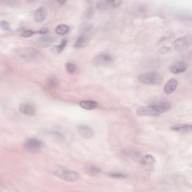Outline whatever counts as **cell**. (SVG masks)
Masks as SVG:
<instances>
[{"instance_id": "1", "label": "cell", "mask_w": 192, "mask_h": 192, "mask_svg": "<svg viewBox=\"0 0 192 192\" xmlns=\"http://www.w3.org/2000/svg\"><path fill=\"white\" fill-rule=\"evenodd\" d=\"M171 108V104L168 102H162L141 107L136 110V113L139 116H157L168 111Z\"/></svg>"}, {"instance_id": "2", "label": "cell", "mask_w": 192, "mask_h": 192, "mask_svg": "<svg viewBox=\"0 0 192 192\" xmlns=\"http://www.w3.org/2000/svg\"><path fill=\"white\" fill-rule=\"evenodd\" d=\"M52 172L59 178L69 182L76 181L80 178L78 172L61 166H54L52 168Z\"/></svg>"}, {"instance_id": "3", "label": "cell", "mask_w": 192, "mask_h": 192, "mask_svg": "<svg viewBox=\"0 0 192 192\" xmlns=\"http://www.w3.org/2000/svg\"><path fill=\"white\" fill-rule=\"evenodd\" d=\"M139 81L145 85H158L162 82L163 77L157 72H147L139 76Z\"/></svg>"}, {"instance_id": "4", "label": "cell", "mask_w": 192, "mask_h": 192, "mask_svg": "<svg viewBox=\"0 0 192 192\" xmlns=\"http://www.w3.org/2000/svg\"><path fill=\"white\" fill-rule=\"evenodd\" d=\"M18 55L25 60H34L39 57V52L33 48H24L18 51Z\"/></svg>"}, {"instance_id": "5", "label": "cell", "mask_w": 192, "mask_h": 192, "mask_svg": "<svg viewBox=\"0 0 192 192\" xmlns=\"http://www.w3.org/2000/svg\"><path fill=\"white\" fill-rule=\"evenodd\" d=\"M113 62V57L108 54H99L93 59L94 64L97 66H107Z\"/></svg>"}, {"instance_id": "6", "label": "cell", "mask_w": 192, "mask_h": 192, "mask_svg": "<svg viewBox=\"0 0 192 192\" xmlns=\"http://www.w3.org/2000/svg\"><path fill=\"white\" fill-rule=\"evenodd\" d=\"M191 37L184 36L176 39L172 43V48L175 50H181L187 48L191 43Z\"/></svg>"}, {"instance_id": "7", "label": "cell", "mask_w": 192, "mask_h": 192, "mask_svg": "<svg viewBox=\"0 0 192 192\" xmlns=\"http://www.w3.org/2000/svg\"><path fill=\"white\" fill-rule=\"evenodd\" d=\"M42 142L36 138H30L25 141L24 147L28 151L34 152L39 150L42 147Z\"/></svg>"}, {"instance_id": "8", "label": "cell", "mask_w": 192, "mask_h": 192, "mask_svg": "<svg viewBox=\"0 0 192 192\" xmlns=\"http://www.w3.org/2000/svg\"><path fill=\"white\" fill-rule=\"evenodd\" d=\"M188 68L186 63L184 62H177L172 64L170 66V71L173 74L176 75L184 72Z\"/></svg>"}, {"instance_id": "9", "label": "cell", "mask_w": 192, "mask_h": 192, "mask_svg": "<svg viewBox=\"0 0 192 192\" xmlns=\"http://www.w3.org/2000/svg\"><path fill=\"white\" fill-rule=\"evenodd\" d=\"M47 17V11L43 6H40L36 9L34 12L33 19L37 23H41L45 21Z\"/></svg>"}, {"instance_id": "10", "label": "cell", "mask_w": 192, "mask_h": 192, "mask_svg": "<svg viewBox=\"0 0 192 192\" xmlns=\"http://www.w3.org/2000/svg\"><path fill=\"white\" fill-rule=\"evenodd\" d=\"M77 130L80 135L85 139H91L94 136V132L93 130L90 127L85 125H81L78 126Z\"/></svg>"}, {"instance_id": "11", "label": "cell", "mask_w": 192, "mask_h": 192, "mask_svg": "<svg viewBox=\"0 0 192 192\" xmlns=\"http://www.w3.org/2000/svg\"><path fill=\"white\" fill-rule=\"evenodd\" d=\"M89 42L90 38L89 35L86 33H83L75 41L73 47L75 48H82L86 46L89 43Z\"/></svg>"}, {"instance_id": "12", "label": "cell", "mask_w": 192, "mask_h": 192, "mask_svg": "<svg viewBox=\"0 0 192 192\" xmlns=\"http://www.w3.org/2000/svg\"><path fill=\"white\" fill-rule=\"evenodd\" d=\"M19 111L23 114L27 116H33L36 114V107L30 103H24L19 107Z\"/></svg>"}, {"instance_id": "13", "label": "cell", "mask_w": 192, "mask_h": 192, "mask_svg": "<svg viewBox=\"0 0 192 192\" xmlns=\"http://www.w3.org/2000/svg\"><path fill=\"white\" fill-rule=\"evenodd\" d=\"M170 129L180 133H190L192 132V126L189 124H175L171 126Z\"/></svg>"}, {"instance_id": "14", "label": "cell", "mask_w": 192, "mask_h": 192, "mask_svg": "<svg viewBox=\"0 0 192 192\" xmlns=\"http://www.w3.org/2000/svg\"><path fill=\"white\" fill-rule=\"evenodd\" d=\"M178 82L175 79H171L164 86V91L167 94L172 93L177 88Z\"/></svg>"}, {"instance_id": "15", "label": "cell", "mask_w": 192, "mask_h": 192, "mask_svg": "<svg viewBox=\"0 0 192 192\" xmlns=\"http://www.w3.org/2000/svg\"><path fill=\"white\" fill-rule=\"evenodd\" d=\"M54 38L53 37L48 36V35H44L41 37H39L38 39V42L39 43L40 45L43 47H48L54 42Z\"/></svg>"}, {"instance_id": "16", "label": "cell", "mask_w": 192, "mask_h": 192, "mask_svg": "<svg viewBox=\"0 0 192 192\" xmlns=\"http://www.w3.org/2000/svg\"><path fill=\"white\" fill-rule=\"evenodd\" d=\"M80 105L82 108L87 110L94 109L98 107V103L93 100H84L80 103Z\"/></svg>"}, {"instance_id": "17", "label": "cell", "mask_w": 192, "mask_h": 192, "mask_svg": "<svg viewBox=\"0 0 192 192\" xmlns=\"http://www.w3.org/2000/svg\"><path fill=\"white\" fill-rule=\"evenodd\" d=\"M155 162L156 159L151 155H146L140 159V163L144 166L152 165Z\"/></svg>"}, {"instance_id": "18", "label": "cell", "mask_w": 192, "mask_h": 192, "mask_svg": "<svg viewBox=\"0 0 192 192\" xmlns=\"http://www.w3.org/2000/svg\"><path fill=\"white\" fill-rule=\"evenodd\" d=\"M67 45V40L66 39H62L61 43L59 45L54 46L51 48V51L54 54H59L61 53L63 50L66 48Z\"/></svg>"}, {"instance_id": "19", "label": "cell", "mask_w": 192, "mask_h": 192, "mask_svg": "<svg viewBox=\"0 0 192 192\" xmlns=\"http://www.w3.org/2000/svg\"><path fill=\"white\" fill-rule=\"evenodd\" d=\"M69 27L66 24H60L55 28V32L60 36H64L68 34L69 33Z\"/></svg>"}, {"instance_id": "20", "label": "cell", "mask_w": 192, "mask_h": 192, "mask_svg": "<svg viewBox=\"0 0 192 192\" xmlns=\"http://www.w3.org/2000/svg\"><path fill=\"white\" fill-rule=\"evenodd\" d=\"M59 84V82L58 79L55 76L50 77L48 80V82H47L48 86L50 89H55L57 87Z\"/></svg>"}, {"instance_id": "21", "label": "cell", "mask_w": 192, "mask_h": 192, "mask_svg": "<svg viewBox=\"0 0 192 192\" xmlns=\"http://www.w3.org/2000/svg\"><path fill=\"white\" fill-rule=\"evenodd\" d=\"M122 1L123 0H105V2L107 5L116 8L120 6Z\"/></svg>"}, {"instance_id": "22", "label": "cell", "mask_w": 192, "mask_h": 192, "mask_svg": "<svg viewBox=\"0 0 192 192\" xmlns=\"http://www.w3.org/2000/svg\"><path fill=\"white\" fill-rule=\"evenodd\" d=\"M109 176L114 179H126L128 177V175L124 172H113L109 174Z\"/></svg>"}, {"instance_id": "23", "label": "cell", "mask_w": 192, "mask_h": 192, "mask_svg": "<svg viewBox=\"0 0 192 192\" xmlns=\"http://www.w3.org/2000/svg\"><path fill=\"white\" fill-rule=\"evenodd\" d=\"M66 72L69 74H73L75 72L76 66L75 64L68 62V63H66Z\"/></svg>"}, {"instance_id": "24", "label": "cell", "mask_w": 192, "mask_h": 192, "mask_svg": "<svg viewBox=\"0 0 192 192\" xmlns=\"http://www.w3.org/2000/svg\"><path fill=\"white\" fill-rule=\"evenodd\" d=\"M37 31H32L30 30H25L21 34V36L24 38H28V37H30L34 35V34H37Z\"/></svg>"}, {"instance_id": "25", "label": "cell", "mask_w": 192, "mask_h": 192, "mask_svg": "<svg viewBox=\"0 0 192 192\" xmlns=\"http://www.w3.org/2000/svg\"><path fill=\"white\" fill-rule=\"evenodd\" d=\"M0 28L3 30H10V24L7 21H0Z\"/></svg>"}, {"instance_id": "26", "label": "cell", "mask_w": 192, "mask_h": 192, "mask_svg": "<svg viewBox=\"0 0 192 192\" xmlns=\"http://www.w3.org/2000/svg\"><path fill=\"white\" fill-rule=\"evenodd\" d=\"M89 171L90 172L91 174H99L100 172H101V170L100 168H98V167L95 166H91Z\"/></svg>"}, {"instance_id": "27", "label": "cell", "mask_w": 192, "mask_h": 192, "mask_svg": "<svg viewBox=\"0 0 192 192\" xmlns=\"http://www.w3.org/2000/svg\"><path fill=\"white\" fill-rule=\"evenodd\" d=\"M0 3L6 5H14L16 3V0H0Z\"/></svg>"}, {"instance_id": "28", "label": "cell", "mask_w": 192, "mask_h": 192, "mask_svg": "<svg viewBox=\"0 0 192 192\" xmlns=\"http://www.w3.org/2000/svg\"><path fill=\"white\" fill-rule=\"evenodd\" d=\"M81 28L84 32H86L87 31H89V30H90V29L91 28V27L89 24H84L83 25H82V27H81Z\"/></svg>"}, {"instance_id": "29", "label": "cell", "mask_w": 192, "mask_h": 192, "mask_svg": "<svg viewBox=\"0 0 192 192\" xmlns=\"http://www.w3.org/2000/svg\"><path fill=\"white\" fill-rule=\"evenodd\" d=\"M48 32V28H43L42 29L38 30V34H46Z\"/></svg>"}, {"instance_id": "30", "label": "cell", "mask_w": 192, "mask_h": 192, "mask_svg": "<svg viewBox=\"0 0 192 192\" xmlns=\"http://www.w3.org/2000/svg\"><path fill=\"white\" fill-rule=\"evenodd\" d=\"M57 3L60 4L61 5H63L66 3V0H55Z\"/></svg>"}, {"instance_id": "31", "label": "cell", "mask_w": 192, "mask_h": 192, "mask_svg": "<svg viewBox=\"0 0 192 192\" xmlns=\"http://www.w3.org/2000/svg\"><path fill=\"white\" fill-rule=\"evenodd\" d=\"M31 1H32V0H31Z\"/></svg>"}]
</instances>
